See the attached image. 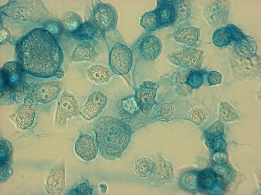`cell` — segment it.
<instances>
[{"mask_svg": "<svg viewBox=\"0 0 261 195\" xmlns=\"http://www.w3.org/2000/svg\"><path fill=\"white\" fill-rule=\"evenodd\" d=\"M94 129L99 147L104 157H113L119 155L129 141L130 127L114 117L99 118L95 122Z\"/></svg>", "mask_w": 261, "mask_h": 195, "instance_id": "obj_1", "label": "cell"}, {"mask_svg": "<svg viewBox=\"0 0 261 195\" xmlns=\"http://www.w3.org/2000/svg\"><path fill=\"white\" fill-rule=\"evenodd\" d=\"M88 22L85 23L74 34L77 39H85L90 37L93 34V28Z\"/></svg>", "mask_w": 261, "mask_h": 195, "instance_id": "obj_19", "label": "cell"}, {"mask_svg": "<svg viewBox=\"0 0 261 195\" xmlns=\"http://www.w3.org/2000/svg\"><path fill=\"white\" fill-rule=\"evenodd\" d=\"M79 112L78 103L74 96L67 91L62 95L58 104L56 118L61 126L66 124L68 118L77 115Z\"/></svg>", "mask_w": 261, "mask_h": 195, "instance_id": "obj_5", "label": "cell"}, {"mask_svg": "<svg viewBox=\"0 0 261 195\" xmlns=\"http://www.w3.org/2000/svg\"><path fill=\"white\" fill-rule=\"evenodd\" d=\"M64 75L63 70L61 68H60L57 70L54 75L56 77L61 79L63 76Z\"/></svg>", "mask_w": 261, "mask_h": 195, "instance_id": "obj_25", "label": "cell"}, {"mask_svg": "<svg viewBox=\"0 0 261 195\" xmlns=\"http://www.w3.org/2000/svg\"><path fill=\"white\" fill-rule=\"evenodd\" d=\"M182 31L185 34H184L181 32H179V33L185 35V36L179 37V39L182 41L186 43H193L194 41L195 40L197 36V33L195 32V31L189 29H188L187 32V30H185L186 32H185L184 31Z\"/></svg>", "mask_w": 261, "mask_h": 195, "instance_id": "obj_22", "label": "cell"}, {"mask_svg": "<svg viewBox=\"0 0 261 195\" xmlns=\"http://www.w3.org/2000/svg\"><path fill=\"white\" fill-rule=\"evenodd\" d=\"M35 116V113L29 106L24 105L20 109L16 118V120L22 128L25 129L32 124Z\"/></svg>", "mask_w": 261, "mask_h": 195, "instance_id": "obj_13", "label": "cell"}, {"mask_svg": "<svg viewBox=\"0 0 261 195\" xmlns=\"http://www.w3.org/2000/svg\"><path fill=\"white\" fill-rule=\"evenodd\" d=\"M157 114L160 119L168 121L174 118V108L170 103H162L159 105L157 108Z\"/></svg>", "mask_w": 261, "mask_h": 195, "instance_id": "obj_16", "label": "cell"}, {"mask_svg": "<svg viewBox=\"0 0 261 195\" xmlns=\"http://www.w3.org/2000/svg\"><path fill=\"white\" fill-rule=\"evenodd\" d=\"M219 116L223 121L227 122L234 120L238 115L234 108L228 103H223L220 108Z\"/></svg>", "mask_w": 261, "mask_h": 195, "instance_id": "obj_17", "label": "cell"}, {"mask_svg": "<svg viewBox=\"0 0 261 195\" xmlns=\"http://www.w3.org/2000/svg\"><path fill=\"white\" fill-rule=\"evenodd\" d=\"M158 23L157 15L153 11L146 12L140 19V25L147 31L155 30L157 28Z\"/></svg>", "mask_w": 261, "mask_h": 195, "instance_id": "obj_15", "label": "cell"}, {"mask_svg": "<svg viewBox=\"0 0 261 195\" xmlns=\"http://www.w3.org/2000/svg\"><path fill=\"white\" fill-rule=\"evenodd\" d=\"M221 75L218 72L213 71L209 73L208 77L209 83L212 85H215L220 82Z\"/></svg>", "mask_w": 261, "mask_h": 195, "instance_id": "obj_23", "label": "cell"}, {"mask_svg": "<svg viewBox=\"0 0 261 195\" xmlns=\"http://www.w3.org/2000/svg\"><path fill=\"white\" fill-rule=\"evenodd\" d=\"M153 166L151 160L142 157L138 158L135 161L134 168L138 176L140 177H145L151 173Z\"/></svg>", "mask_w": 261, "mask_h": 195, "instance_id": "obj_14", "label": "cell"}, {"mask_svg": "<svg viewBox=\"0 0 261 195\" xmlns=\"http://www.w3.org/2000/svg\"><path fill=\"white\" fill-rule=\"evenodd\" d=\"M107 98L103 93L96 92L89 96L80 113L85 119L90 120L96 117L101 112L106 104Z\"/></svg>", "mask_w": 261, "mask_h": 195, "instance_id": "obj_6", "label": "cell"}, {"mask_svg": "<svg viewBox=\"0 0 261 195\" xmlns=\"http://www.w3.org/2000/svg\"><path fill=\"white\" fill-rule=\"evenodd\" d=\"M122 103L124 109L129 113L135 112L138 107L134 98L125 99L123 101Z\"/></svg>", "mask_w": 261, "mask_h": 195, "instance_id": "obj_21", "label": "cell"}, {"mask_svg": "<svg viewBox=\"0 0 261 195\" xmlns=\"http://www.w3.org/2000/svg\"><path fill=\"white\" fill-rule=\"evenodd\" d=\"M156 87L155 83L145 81L135 92V100L138 107L145 114L149 112L154 103Z\"/></svg>", "mask_w": 261, "mask_h": 195, "instance_id": "obj_3", "label": "cell"}, {"mask_svg": "<svg viewBox=\"0 0 261 195\" xmlns=\"http://www.w3.org/2000/svg\"><path fill=\"white\" fill-rule=\"evenodd\" d=\"M197 181L201 188L210 189L213 187L217 179L215 173L210 169H205L198 175Z\"/></svg>", "mask_w": 261, "mask_h": 195, "instance_id": "obj_12", "label": "cell"}, {"mask_svg": "<svg viewBox=\"0 0 261 195\" xmlns=\"http://www.w3.org/2000/svg\"><path fill=\"white\" fill-rule=\"evenodd\" d=\"M94 24L99 30L104 32L113 29L116 23V17L114 9L108 5L101 4L94 10L92 16Z\"/></svg>", "mask_w": 261, "mask_h": 195, "instance_id": "obj_4", "label": "cell"}, {"mask_svg": "<svg viewBox=\"0 0 261 195\" xmlns=\"http://www.w3.org/2000/svg\"><path fill=\"white\" fill-rule=\"evenodd\" d=\"M98 148L97 139L87 134L81 135L75 144L76 153L82 158L87 161L95 158Z\"/></svg>", "mask_w": 261, "mask_h": 195, "instance_id": "obj_7", "label": "cell"}, {"mask_svg": "<svg viewBox=\"0 0 261 195\" xmlns=\"http://www.w3.org/2000/svg\"><path fill=\"white\" fill-rule=\"evenodd\" d=\"M94 48L90 43L84 42L79 44L75 48L71 56L76 61L88 60L95 54Z\"/></svg>", "mask_w": 261, "mask_h": 195, "instance_id": "obj_11", "label": "cell"}, {"mask_svg": "<svg viewBox=\"0 0 261 195\" xmlns=\"http://www.w3.org/2000/svg\"><path fill=\"white\" fill-rule=\"evenodd\" d=\"M79 19L74 14L70 13L66 16L64 20V25L68 29L73 30L76 29L79 25Z\"/></svg>", "mask_w": 261, "mask_h": 195, "instance_id": "obj_20", "label": "cell"}, {"mask_svg": "<svg viewBox=\"0 0 261 195\" xmlns=\"http://www.w3.org/2000/svg\"><path fill=\"white\" fill-rule=\"evenodd\" d=\"M190 120L196 124H201L206 119L207 112L206 109L198 107L192 109L189 113Z\"/></svg>", "mask_w": 261, "mask_h": 195, "instance_id": "obj_18", "label": "cell"}, {"mask_svg": "<svg viewBox=\"0 0 261 195\" xmlns=\"http://www.w3.org/2000/svg\"><path fill=\"white\" fill-rule=\"evenodd\" d=\"M61 88V84L59 82L37 85L34 87V94L39 101L46 103L55 99Z\"/></svg>", "mask_w": 261, "mask_h": 195, "instance_id": "obj_8", "label": "cell"}, {"mask_svg": "<svg viewBox=\"0 0 261 195\" xmlns=\"http://www.w3.org/2000/svg\"><path fill=\"white\" fill-rule=\"evenodd\" d=\"M130 113L124 109L121 111L119 113L120 119L123 121H126L129 118Z\"/></svg>", "mask_w": 261, "mask_h": 195, "instance_id": "obj_24", "label": "cell"}, {"mask_svg": "<svg viewBox=\"0 0 261 195\" xmlns=\"http://www.w3.org/2000/svg\"><path fill=\"white\" fill-rule=\"evenodd\" d=\"M133 55L130 49L120 44H115L111 50L109 63L114 73L119 75L127 74L132 64Z\"/></svg>", "mask_w": 261, "mask_h": 195, "instance_id": "obj_2", "label": "cell"}, {"mask_svg": "<svg viewBox=\"0 0 261 195\" xmlns=\"http://www.w3.org/2000/svg\"><path fill=\"white\" fill-rule=\"evenodd\" d=\"M160 49L159 41L156 37L152 35L145 37L142 42L140 47L142 57L147 60L155 59L159 54Z\"/></svg>", "mask_w": 261, "mask_h": 195, "instance_id": "obj_9", "label": "cell"}, {"mask_svg": "<svg viewBox=\"0 0 261 195\" xmlns=\"http://www.w3.org/2000/svg\"><path fill=\"white\" fill-rule=\"evenodd\" d=\"M87 73L89 78L98 83L108 82L113 74L109 68L101 65L93 66L88 70Z\"/></svg>", "mask_w": 261, "mask_h": 195, "instance_id": "obj_10", "label": "cell"}]
</instances>
